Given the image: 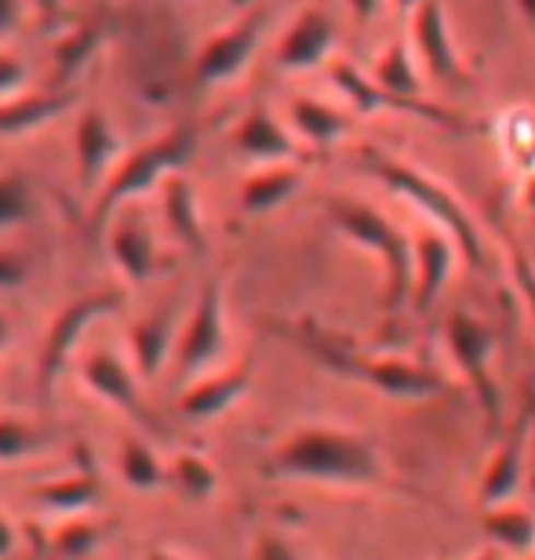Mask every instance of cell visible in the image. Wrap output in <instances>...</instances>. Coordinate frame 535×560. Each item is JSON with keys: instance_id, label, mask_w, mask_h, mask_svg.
Instances as JSON below:
<instances>
[{"instance_id": "obj_1", "label": "cell", "mask_w": 535, "mask_h": 560, "mask_svg": "<svg viewBox=\"0 0 535 560\" xmlns=\"http://www.w3.org/2000/svg\"><path fill=\"white\" fill-rule=\"evenodd\" d=\"M270 474L288 480L336 488H372L383 485L386 469L372 441L336 425H306L292 433L270 458Z\"/></svg>"}, {"instance_id": "obj_2", "label": "cell", "mask_w": 535, "mask_h": 560, "mask_svg": "<svg viewBox=\"0 0 535 560\" xmlns=\"http://www.w3.org/2000/svg\"><path fill=\"white\" fill-rule=\"evenodd\" d=\"M292 339L303 346V350L328 368L332 375H342L350 383H361L368 389L394 400H430L441 397L449 383L444 375H438L427 364L416 361H400V357H372L361 353L357 346H350L342 335H332L317 324H299V328L288 331Z\"/></svg>"}, {"instance_id": "obj_3", "label": "cell", "mask_w": 535, "mask_h": 560, "mask_svg": "<svg viewBox=\"0 0 535 560\" xmlns=\"http://www.w3.org/2000/svg\"><path fill=\"white\" fill-rule=\"evenodd\" d=\"M361 161H364L368 175H375L386 189H394L397 197H405L408 205H416L433 226H441L444 233H449L466 262L477 266V270L488 262L485 241L474 226L470 211L463 208V200L455 197L449 186H441L438 178H430L427 172H419V167H411L405 161H394V156L375 153V150H364Z\"/></svg>"}, {"instance_id": "obj_4", "label": "cell", "mask_w": 535, "mask_h": 560, "mask_svg": "<svg viewBox=\"0 0 535 560\" xmlns=\"http://www.w3.org/2000/svg\"><path fill=\"white\" fill-rule=\"evenodd\" d=\"M325 208L342 237H350L357 248L372 252L379 259L386 277L383 302H386V310L397 313L411 299V288H416V244H411L383 211H375L372 205H361V200L336 197V200H328Z\"/></svg>"}, {"instance_id": "obj_5", "label": "cell", "mask_w": 535, "mask_h": 560, "mask_svg": "<svg viewBox=\"0 0 535 560\" xmlns=\"http://www.w3.org/2000/svg\"><path fill=\"white\" fill-rule=\"evenodd\" d=\"M189 153H194V131L175 128L168 136L147 142L139 153L125 156V161L114 167V175L106 178L103 194H98L95 226H109V219H114L120 208H128L136 197L150 194L153 186H164V178L175 175L178 167L186 164Z\"/></svg>"}, {"instance_id": "obj_6", "label": "cell", "mask_w": 535, "mask_h": 560, "mask_svg": "<svg viewBox=\"0 0 535 560\" xmlns=\"http://www.w3.org/2000/svg\"><path fill=\"white\" fill-rule=\"evenodd\" d=\"M444 342H449V353L455 368L466 375L477 405H481L485 419L499 425V386H496V372H492V353H496V339L492 331L485 328L481 320L470 317V313L455 310L449 324H444Z\"/></svg>"}, {"instance_id": "obj_7", "label": "cell", "mask_w": 535, "mask_h": 560, "mask_svg": "<svg viewBox=\"0 0 535 560\" xmlns=\"http://www.w3.org/2000/svg\"><path fill=\"white\" fill-rule=\"evenodd\" d=\"M226 350V299H222L219 280H208L200 291L194 317L178 331L175 342V372L178 378H197L208 368H216Z\"/></svg>"}, {"instance_id": "obj_8", "label": "cell", "mask_w": 535, "mask_h": 560, "mask_svg": "<svg viewBox=\"0 0 535 560\" xmlns=\"http://www.w3.org/2000/svg\"><path fill=\"white\" fill-rule=\"evenodd\" d=\"M120 306V295L114 291H95V295H84L70 302L55 324L48 328V339H44V350H40V368H37V378H40V394H48L55 386V378L62 375V368L70 364V357L77 350V342L84 339V331L103 317V313L117 310Z\"/></svg>"}, {"instance_id": "obj_9", "label": "cell", "mask_w": 535, "mask_h": 560, "mask_svg": "<svg viewBox=\"0 0 535 560\" xmlns=\"http://www.w3.org/2000/svg\"><path fill=\"white\" fill-rule=\"evenodd\" d=\"M263 11H248L244 19H237L233 26L219 30L205 48H200L197 62H194V81L197 88H219L230 84L248 70L255 48H259L263 37Z\"/></svg>"}, {"instance_id": "obj_10", "label": "cell", "mask_w": 535, "mask_h": 560, "mask_svg": "<svg viewBox=\"0 0 535 560\" xmlns=\"http://www.w3.org/2000/svg\"><path fill=\"white\" fill-rule=\"evenodd\" d=\"M411 44H416V55L422 66L430 70L433 81L455 88V92H466L470 88V73L460 59L449 33V15H444L441 0H422V4L411 11Z\"/></svg>"}, {"instance_id": "obj_11", "label": "cell", "mask_w": 535, "mask_h": 560, "mask_svg": "<svg viewBox=\"0 0 535 560\" xmlns=\"http://www.w3.org/2000/svg\"><path fill=\"white\" fill-rule=\"evenodd\" d=\"M328 77L332 84L347 95V103L353 106V114H383V109H394V114H411V117H427L433 125H449L455 128V117L444 114V109L422 103V98H397L389 95L386 88H379L372 77H364L361 70H353L350 62L332 59L328 62Z\"/></svg>"}, {"instance_id": "obj_12", "label": "cell", "mask_w": 535, "mask_h": 560, "mask_svg": "<svg viewBox=\"0 0 535 560\" xmlns=\"http://www.w3.org/2000/svg\"><path fill=\"white\" fill-rule=\"evenodd\" d=\"M81 378H84V386L92 389L98 400H106L109 408L125 411V416L136 419L139 425H153L147 400H142L139 378L117 353H106V350L88 353L81 361Z\"/></svg>"}, {"instance_id": "obj_13", "label": "cell", "mask_w": 535, "mask_h": 560, "mask_svg": "<svg viewBox=\"0 0 535 560\" xmlns=\"http://www.w3.org/2000/svg\"><path fill=\"white\" fill-rule=\"evenodd\" d=\"M332 51H336V22L328 19V11L306 8L277 44V66L288 73H306L332 62Z\"/></svg>"}, {"instance_id": "obj_14", "label": "cell", "mask_w": 535, "mask_h": 560, "mask_svg": "<svg viewBox=\"0 0 535 560\" xmlns=\"http://www.w3.org/2000/svg\"><path fill=\"white\" fill-rule=\"evenodd\" d=\"M252 386V361H241V364H230V368H219L205 378H194L183 397H178V411L186 419H216L222 411H230L237 400L248 394Z\"/></svg>"}, {"instance_id": "obj_15", "label": "cell", "mask_w": 535, "mask_h": 560, "mask_svg": "<svg viewBox=\"0 0 535 560\" xmlns=\"http://www.w3.org/2000/svg\"><path fill=\"white\" fill-rule=\"evenodd\" d=\"M528 469V411L507 430L503 444L496 447L492 463L481 477V506H503L521 491Z\"/></svg>"}, {"instance_id": "obj_16", "label": "cell", "mask_w": 535, "mask_h": 560, "mask_svg": "<svg viewBox=\"0 0 535 560\" xmlns=\"http://www.w3.org/2000/svg\"><path fill=\"white\" fill-rule=\"evenodd\" d=\"M109 222H114L109 226V255H114L117 270L125 273L128 284H147L161 270L158 241H153L150 226L131 215L128 208H120Z\"/></svg>"}, {"instance_id": "obj_17", "label": "cell", "mask_w": 535, "mask_h": 560, "mask_svg": "<svg viewBox=\"0 0 535 560\" xmlns=\"http://www.w3.org/2000/svg\"><path fill=\"white\" fill-rule=\"evenodd\" d=\"M233 145L255 164H292L299 161V139L295 131H288L266 106L248 109V117L241 120L233 131Z\"/></svg>"}, {"instance_id": "obj_18", "label": "cell", "mask_w": 535, "mask_h": 560, "mask_svg": "<svg viewBox=\"0 0 535 560\" xmlns=\"http://www.w3.org/2000/svg\"><path fill=\"white\" fill-rule=\"evenodd\" d=\"M77 175H81L84 189H95L109 175V167L120 164V139L114 125L103 117V109H84L77 120Z\"/></svg>"}, {"instance_id": "obj_19", "label": "cell", "mask_w": 535, "mask_h": 560, "mask_svg": "<svg viewBox=\"0 0 535 560\" xmlns=\"http://www.w3.org/2000/svg\"><path fill=\"white\" fill-rule=\"evenodd\" d=\"M411 244H416V288H411V302H416L419 313H427L441 299L444 284H449L460 248L441 230H419Z\"/></svg>"}, {"instance_id": "obj_20", "label": "cell", "mask_w": 535, "mask_h": 560, "mask_svg": "<svg viewBox=\"0 0 535 560\" xmlns=\"http://www.w3.org/2000/svg\"><path fill=\"white\" fill-rule=\"evenodd\" d=\"M161 208H164V222H168V230L175 233V241L194 255H205L208 252V233H205V222H200L197 194H194V186H189L186 175L175 172V175L164 178Z\"/></svg>"}, {"instance_id": "obj_21", "label": "cell", "mask_w": 535, "mask_h": 560, "mask_svg": "<svg viewBox=\"0 0 535 560\" xmlns=\"http://www.w3.org/2000/svg\"><path fill=\"white\" fill-rule=\"evenodd\" d=\"M288 120H292L295 139L314 145V150L336 145L339 139H347L353 128V114H342L339 106H328V103H321V98H306V95L292 98Z\"/></svg>"}, {"instance_id": "obj_22", "label": "cell", "mask_w": 535, "mask_h": 560, "mask_svg": "<svg viewBox=\"0 0 535 560\" xmlns=\"http://www.w3.org/2000/svg\"><path fill=\"white\" fill-rule=\"evenodd\" d=\"M303 186V167L292 164H263L259 172H252L241 183V208L248 215H266V211L281 208L284 200H292Z\"/></svg>"}, {"instance_id": "obj_23", "label": "cell", "mask_w": 535, "mask_h": 560, "mask_svg": "<svg viewBox=\"0 0 535 560\" xmlns=\"http://www.w3.org/2000/svg\"><path fill=\"white\" fill-rule=\"evenodd\" d=\"M128 342H131V357H136L139 375L147 378V383H153V378L161 375L164 361H168V353L175 350V342H178L172 313H153V317L131 324Z\"/></svg>"}, {"instance_id": "obj_24", "label": "cell", "mask_w": 535, "mask_h": 560, "mask_svg": "<svg viewBox=\"0 0 535 560\" xmlns=\"http://www.w3.org/2000/svg\"><path fill=\"white\" fill-rule=\"evenodd\" d=\"M481 528L488 542H496L499 550L510 557H532L535 553V513L503 502V506H488L481 517Z\"/></svg>"}, {"instance_id": "obj_25", "label": "cell", "mask_w": 535, "mask_h": 560, "mask_svg": "<svg viewBox=\"0 0 535 560\" xmlns=\"http://www.w3.org/2000/svg\"><path fill=\"white\" fill-rule=\"evenodd\" d=\"M496 136L514 172L535 178V109L525 103L507 106L496 120Z\"/></svg>"}, {"instance_id": "obj_26", "label": "cell", "mask_w": 535, "mask_h": 560, "mask_svg": "<svg viewBox=\"0 0 535 560\" xmlns=\"http://www.w3.org/2000/svg\"><path fill=\"white\" fill-rule=\"evenodd\" d=\"M73 103V95H30V98H11L0 106V136H30L44 125H51L55 117L66 114V106Z\"/></svg>"}, {"instance_id": "obj_27", "label": "cell", "mask_w": 535, "mask_h": 560, "mask_svg": "<svg viewBox=\"0 0 535 560\" xmlns=\"http://www.w3.org/2000/svg\"><path fill=\"white\" fill-rule=\"evenodd\" d=\"M33 499L40 502L44 510L55 513H88L103 499V485L92 474H70L59 480H48V485L33 488Z\"/></svg>"}, {"instance_id": "obj_28", "label": "cell", "mask_w": 535, "mask_h": 560, "mask_svg": "<svg viewBox=\"0 0 535 560\" xmlns=\"http://www.w3.org/2000/svg\"><path fill=\"white\" fill-rule=\"evenodd\" d=\"M372 81L379 88H386L389 95L397 98H419V70H416V59H411V48L405 40H394L389 48L375 59V70H372Z\"/></svg>"}, {"instance_id": "obj_29", "label": "cell", "mask_w": 535, "mask_h": 560, "mask_svg": "<svg viewBox=\"0 0 535 560\" xmlns=\"http://www.w3.org/2000/svg\"><path fill=\"white\" fill-rule=\"evenodd\" d=\"M120 477L136 491H158L164 480H168V469L161 466L158 452H153L147 441L128 436V441L120 444Z\"/></svg>"}, {"instance_id": "obj_30", "label": "cell", "mask_w": 535, "mask_h": 560, "mask_svg": "<svg viewBox=\"0 0 535 560\" xmlns=\"http://www.w3.org/2000/svg\"><path fill=\"white\" fill-rule=\"evenodd\" d=\"M172 480L189 499H208V495H216V488H219L216 466H211L205 455H178L172 466Z\"/></svg>"}, {"instance_id": "obj_31", "label": "cell", "mask_w": 535, "mask_h": 560, "mask_svg": "<svg viewBox=\"0 0 535 560\" xmlns=\"http://www.w3.org/2000/svg\"><path fill=\"white\" fill-rule=\"evenodd\" d=\"M95 44H98L95 30H73L70 37H62L59 44H55L51 59H55V73H59V81H70V77L81 70L88 59H92Z\"/></svg>"}, {"instance_id": "obj_32", "label": "cell", "mask_w": 535, "mask_h": 560, "mask_svg": "<svg viewBox=\"0 0 535 560\" xmlns=\"http://www.w3.org/2000/svg\"><path fill=\"white\" fill-rule=\"evenodd\" d=\"M40 447V433L26 419L0 416V463H19Z\"/></svg>"}, {"instance_id": "obj_33", "label": "cell", "mask_w": 535, "mask_h": 560, "mask_svg": "<svg viewBox=\"0 0 535 560\" xmlns=\"http://www.w3.org/2000/svg\"><path fill=\"white\" fill-rule=\"evenodd\" d=\"M33 211L30 186L15 175H0V230H11L26 222Z\"/></svg>"}, {"instance_id": "obj_34", "label": "cell", "mask_w": 535, "mask_h": 560, "mask_svg": "<svg viewBox=\"0 0 535 560\" xmlns=\"http://www.w3.org/2000/svg\"><path fill=\"white\" fill-rule=\"evenodd\" d=\"M95 542H98V528H95L92 521H73V524H66V528L59 532V539H55V546H59V553H66V557L88 553Z\"/></svg>"}, {"instance_id": "obj_35", "label": "cell", "mask_w": 535, "mask_h": 560, "mask_svg": "<svg viewBox=\"0 0 535 560\" xmlns=\"http://www.w3.org/2000/svg\"><path fill=\"white\" fill-rule=\"evenodd\" d=\"M26 62L15 59V55H8V51H0V98H11V95H19L22 92V84H26Z\"/></svg>"}, {"instance_id": "obj_36", "label": "cell", "mask_w": 535, "mask_h": 560, "mask_svg": "<svg viewBox=\"0 0 535 560\" xmlns=\"http://www.w3.org/2000/svg\"><path fill=\"white\" fill-rule=\"evenodd\" d=\"M252 560H303V557H299L295 546L281 539V535H259V539H255Z\"/></svg>"}, {"instance_id": "obj_37", "label": "cell", "mask_w": 535, "mask_h": 560, "mask_svg": "<svg viewBox=\"0 0 535 560\" xmlns=\"http://www.w3.org/2000/svg\"><path fill=\"white\" fill-rule=\"evenodd\" d=\"M26 284V262L11 252H0V291H11Z\"/></svg>"}, {"instance_id": "obj_38", "label": "cell", "mask_w": 535, "mask_h": 560, "mask_svg": "<svg viewBox=\"0 0 535 560\" xmlns=\"http://www.w3.org/2000/svg\"><path fill=\"white\" fill-rule=\"evenodd\" d=\"M514 280H517V288L525 291L528 306L535 310V270L525 262V255H521V248H514Z\"/></svg>"}, {"instance_id": "obj_39", "label": "cell", "mask_w": 535, "mask_h": 560, "mask_svg": "<svg viewBox=\"0 0 535 560\" xmlns=\"http://www.w3.org/2000/svg\"><path fill=\"white\" fill-rule=\"evenodd\" d=\"M22 22V0H0V33H11Z\"/></svg>"}, {"instance_id": "obj_40", "label": "cell", "mask_w": 535, "mask_h": 560, "mask_svg": "<svg viewBox=\"0 0 535 560\" xmlns=\"http://www.w3.org/2000/svg\"><path fill=\"white\" fill-rule=\"evenodd\" d=\"M347 8H350V15L361 22V26H368L375 15H379V8H383V0H347Z\"/></svg>"}, {"instance_id": "obj_41", "label": "cell", "mask_w": 535, "mask_h": 560, "mask_svg": "<svg viewBox=\"0 0 535 560\" xmlns=\"http://www.w3.org/2000/svg\"><path fill=\"white\" fill-rule=\"evenodd\" d=\"M11 550H15V528H11V521L0 513V560H4Z\"/></svg>"}, {"instance_id": "obj_42", "label": "cell", "mask_w": 535, "mask_h": 560, "mask_svg": "<svg viewBox=\"0 0 535 560\" xmlns=\"http://www.w3.org/2000/svg\"><path fill=\"white\" fill-rule=\"evenodd\" d=\"M528 455H532V469H535V397L528 405Z\"/></svg>"}, {"instance_id": "obj_43", "label": "cell", "mask_w": 535, "mask_h": 560, "mask_svg": "<svg viewBox=\"0 0 535 560\" xmlns=\"http://www.w3.org/2000/svg\"><path fill=\"white\" fill-rule=\"evenodd\" d=\"M517 11L525 15L528 26H535V0H517Z\"/></svg>"}, {"instance_id": "obj_44", "label": "cell", "mask_w": 535, "mask_h": 560, "mask_svg": "<svg viewBox=\"0 0 535 560\" xmlns=\"http://www.w3.org/2000/svg\"><path fill=\"white\" fill-rule=\"evenodd\" d=\"M8 342H11V324L4 320V313H0V350H4Z\"/></svg>"}, {"instance_id": "obj_45", "label": "cell", "mask_w": 535, "mask_h": 560, "mask_svg": "<svg viewBox=\"0 0 535 560\" xmlns=\"http://www.w3.org/2000/svg\"><path fill=\"white\" fill-rule=\"evenodd\" d=\"M394 4H397L400 11H408V15H411V11H416V8L422 4V0H394Z\"/></svg>"}, {"instance_id": "obj_46", "label": "cell", "mask_w": 535, "mask_h": 560, "mask_svg": "<svg viewBox=\"0 0 535 560\" xmlns=\"http://www.w3.org/2000/svg\"><path fill=\"white\" fill-rule=\"evenodd\" d=\"M147 560H183V557H175V553H168V550H153Z\"/></svg>"}, {"instance_id": "obj_47", "label": "cell", "mask_w": 535, "mask_h": 560, "mask_svg": "<svg viewBox=\"0 0 535 560\" xmlns=\"http://www.w3.org/2000/svg\"><path fill=\"white\" fill-rule=\"evenodd\" d=\"M525 205L535 211V178H528V197H525Z\"/></svg>"}, {"instance_id": "obj_48", "label": "cell", "mask_w": 535, "mask_h": 560, "mask_svg": "<svg viewBox=\"0 0 535 560\" xmlns=\"http://www.w3.org/2000/svg\"><path fill=\"white\" fill-rule=\"evenodd\" d=\"M470 560H503V553H496V550H485V553H477Z\"/></svg>"}]
</instances>
